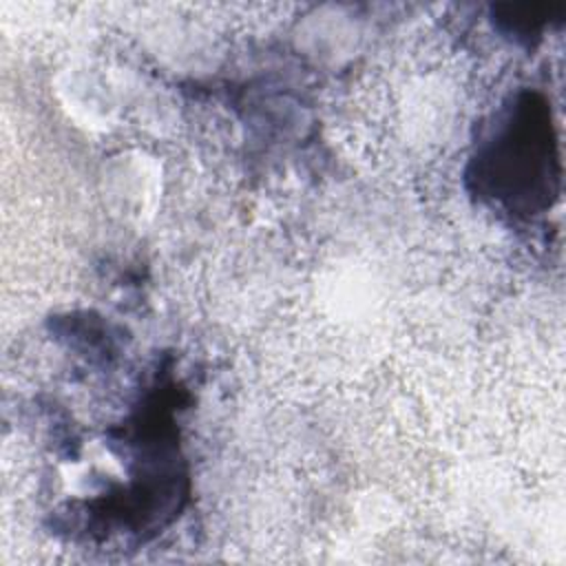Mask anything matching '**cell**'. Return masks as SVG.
I'll return each instance as SVG.
<instances>
[{"label":"cell","instance_id":"cell-1","mask_svg":"<svg viewBox=\"0 0 566 566\" xmlns=\"http://www.w3.org/2000/svg\"><path fill=\"white\" fill-rule=\"evenodd\" d=\"M537 108L526 104L520 113V124H511V128L502 135L493 150V164L497 175V192L504 199L524 197L531 199V206L553 192V139L546 128V122L531 124Z\"/></svg>","mask_w":566,"mask_h":566}]
</instances>
